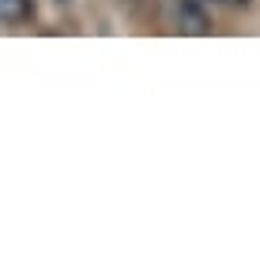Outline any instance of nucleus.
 I'll use <instances>...</instances> for the list:
<instances>
[{"instance_id": "nucleus-1", "label": "nucleus", "mask_w": 260, "mask_h": 260, "mask_svg": "<svg viewBox=\"0 0 260 260\" xmlns=\"http://www.w3.org/2000/svg\"><path fill=\"white\" fill-rule=\"evenodd\" d=\"M174 8H177V30H185V34H208V15H204L196 4L181 0V4H174Z\"/></svg>"}, {"instance_id": "nucleus-2", "label": "nucleus", "mask_w": 260, "mask_h": 260, "mask_svg": "<svg viewBox=\"0 0 260 260\" xmlns=\"http://www.w3.org/2000/svg\"><path fill=\"white\" fill-rule=\"evenodd\" d=\"M34 15V0H0V26L26 23Z\"/></svg>"}, {"instance_id": "nucleus-3", "label": "nucleus", "mask_w": 260, "mask_h": 260, "mask_svg": "<svg viewBox=\"0 0 260 260\" xmlns=\"http://www.w3.org/2000/svg\"><path fill=\"white\" fill-rule=\"evenodd\" d=\"M211 4H249V0H211Z\"/></svg>"}]
</instances>
